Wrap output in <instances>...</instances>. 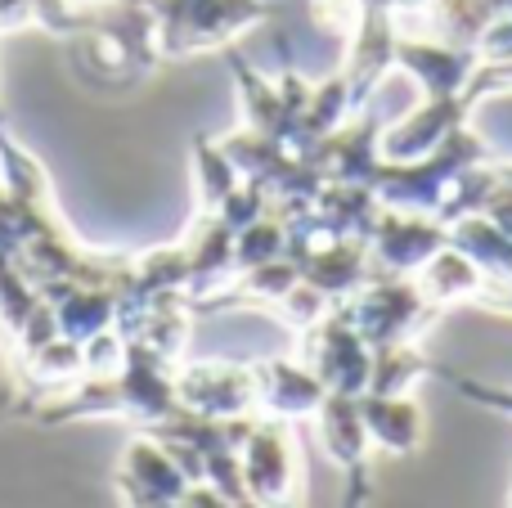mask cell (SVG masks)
I'll return each mask as SVG.
<instances>
[{
	"mask_svg": "<svg viewBox=\"0 0 512 508\" xmlns=\"http://www.w3.org/2000/svg\"><path fill=\"white\" fill-rule=\"evenodd\" d=\"M243 486H248L252 504H288L301 486L297 455H292L288 419H265L252 423L243 437Z\"/></svg>",
	"mask_w": 512,
	"mask_h": 508,
	"instance_id": "1",
	"label": "cell"
},
{
	"mask_svg": "<svg viewBox=\"0 0 512 508\" xmlns=\"http://www.w3.org/2000/svg\"><path fill=\"white\" fill-rule=\"evenodd\" d=\"M315 419H319V441H324L328 459L351 477V500H360L364 495V464H369V450H373L369 423H364V410H360V396L328 392L324 405L315 410Z\"/></svg>",
	"mask_w": 512,
	"mask_h": 508,
	"instance_id": "3",
	"label": "cell"
},
{
	"mask_svg": "<svg viewBox=\"0 0 512 508\" xmlns=\"http://www.w3.org/2000/svg\"><path fill=\"white\" fill-rule=\"evenodd\" d=\"M360 410L364 423H369L373 446L391 450V455H409L423 441V414L409 401V392H364Z\"/></svg>",
	"mask_w": 512,
	"mask_h": 508,
	"instance_id": "6",
	"label": "cell"
},
{
	"mask_svg": "<svg viewBox=\"0 0 512 508\" xmlns=\"http://www.w3.org/2000/svg\"><path fill=\"white\" fill-rule=\"evenodd\" d=\"M117 486H122L126 500L171 504V500H185L189 477L180 473V464L171 459L167 446H144V441H135V446L126 450V464H122V473H117Z\"/></svg>",
	"mask_w": 512,
	"mask_h": 508,
	"instance_id": "5",
	"label": "cell"
},
{
	"mask_svg": "<svg viewBox=\"0 0 512 508\" xmlns=\"http://www.w3.org/2000/svg\"><path fill=\"white\" fill-rule=\"evenodd\" d=\"M256 369V410L270 419H306L324 405L328 387L315 378L310 365H292V360H270Z\"/></svg>",
	"mask_w": 512,
	"mask_h": 508,
	"instance_id": "4",
	"label": "cell"
},
{
	"mask_svg": "<svg viewBox=\"0 0 512 508\" xmlns=\"http://www.w3.org/2000/svg\"><path fill=\"white\" fill-rule=\"evenodd\" d=\"M176 405L203 419H248L256 414V369L194 365L176 378Z\"/></svg>",
	"mask_w": 512,
	"mask_h": 508,
	"instance_id": "2",
	"label": "cell"
}]
</instances>
